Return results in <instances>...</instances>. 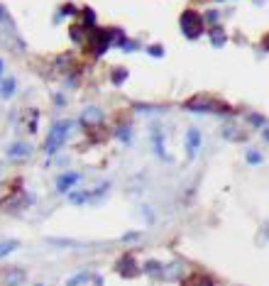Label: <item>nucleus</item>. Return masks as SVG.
Returning <instances> with one entry per match:
<instances>
[{
    "mask_svg": "<svg viewBox=\"0 0 269 286\" xmlns=\"http://www.w3.org/2000/svg\"><path fill=\"white\" fill-rule=\"evenodd\" d=\"M71 127H74V122L71 120H59V122H54V127L49 130V135H47V140H44V152L47 154H54V152H59L61 144L66 142V137H69V132H71Z\"/></svg>",
    "mask_w": 269,
    "mask_h": 286,
    "instance_id": "nucleus-1",
    "label": "nucleus"
},
{
    "mask_svg": "<svg viewBox=\"0 0 269 286\" xmlns=\"http://www.w3.org/2000/svg\"><path fill=\"white\" fill-rule=\"evenodd\" d=\"M181 25V32H183V37L186 39H198L201 34H203V17L198 15V12H193V10H186L183 15H181L179 20Z\"/></svg>",
    "mask_w": 269,
    "mask_h": 286,
    "instance_id": "nucleus-2",
    "label": "nucleus"
},
{
    "mask_svg": "<svg viewBox=\"0 0 269 286\" xmlns=\"http://www.w3.org/2000/svg\"><path fill=\"white\" fill-rule=\"evenodd\" d=\"M186 110H193V113H228V108H220V103L210 100L206 95L186 100Z\"/></svg>",
    "mask_w": 269,
    "mask_h": 286,
    "instance_id": "nucleus-3",
    "label": "nucleus"
},
{
    "mask_svg": "<svg viewBox=\"0 0 269 286\" xmlns=\"http://www.w3.org/2000/svg\"><path fill=\"white\" fill-rule=\"evenodd\" d=\"M115 272H118L122 279H132L140 274V267H137V259L132 255H122V257L115 262Z\"/></svg>",
    "mask_w": 269,
    "mask_h": 286,
    "instance_id": "nucleus-4",
    "label": "nucleus"
},
{
    "mask_svg": "<svg viewBox=\"0 0 269 286\" xmlns=\"http://www.w3.org/2000/svg\"><path fill=\"white\" fill-rule=\"evenodd\" d=\"M90 32H93V27H89L86 22H74V25L69 27V37H71V42H74L76 47H89Z\"/></svg>",
    "mask_w": 269,
    "mask_h": 286,
    "instance_id": "nucleus-5",
    "label": "nucleus"
},
{
    "mask_svg": "<svg viewBox=\"0 0 269 286\" xmlns=\"http://www.w3.org/2000/svg\"><path fill=\"white\" fill-rule=\"evenodd\" d=\"M25 279H27V274L20 267H7V269L0 272V284L2 286H20Z\"/></svg>",
    "mask_w": 269,
    "mask_h": 286,
    "instance_id": "nucleus-6",
    "label": "nucleus"
},
{
    "mask_svg": "<svg viewBox=\"0 0 269 286\" xmlns=\"http://www.w3.org/2000/svg\"><path fill=\"white\" fill-rule=\"evenodd\" d=\"M84 127H95V125H100L103 122V110L100 108H95V105H90V108H86L84 113H81V120H79Z\"/></svg>",
    "mask_w": 269,
    "mask_h": 286,
    "instance_id": "nucleus-7",
    "label": "nucleus"
},
{
    "mask_svg": "<svg viewBox=\"0 0 269 286\" xmlns=\"http://www.w3.org/2000/svg\"><path fill=\"white\" fill-rule=\"evenodd\" d=\"M152 147H154V152H157L162 159H169V154H167V149H164V132H162V125H159V122L152 125Z\"/></svg>",
    "mask_w": 269,
    "mask_h": 286,
    "instance_id": "nucleus-8",
    "label": "nucleus"
},
{
    "mask_svg": "<svg viewBox=\"0 0 269 286\" xmlns=\"http://www.w3.org/2000/svg\"><path fill=\"white\" fill-rule=\"evenodd\" d=\"M198 149H201V132L196 127H188L186 130V152H188V159H193Z\"/></svg>",
    "mask_w": 269,
    "mask_h": 286,
    "instance_id": "nucleus-9",
    "label": "nucleus"
},
{
    "mask_svg": "<svg viewBox=\"0 0 269 286\" xmlns=\"http://www.w3.org/2000/svg\"><path fill=\"white\" fill-rule=\"evenodd\" d=\"M81 181V174L76 172H69V174H61L59 179H57V191H61V193H66V191H71L76 184Z\"/></svg>",
    "mask_w": 269,
    "mask_h": 286,
    "instance_id": "nucleus-10",
    "label": "nucleus"
},
{
    "mask_svg": "<svg viewBox=\"0 0 269 286\" xmlns=\"http://www.w3.org/2000/svg\"><path fill=\"white\" fill-rule=\"evenodd\" d=\"M32 154V147L27 142H12L7 149V157L10 159H27Z\"/></svg>",
    "mask_w": 269,
    "mask_h": 286,
    "instance_id": "nucleus-11",
    "label": "nucleus"
},
{
    "mask_svg": "<svg viewBox=\"0 0 269 286\" xmlns=\"http://www.w3.org/2000/svg\"><path fill=\"white\" fill-rule=\"evenodd\" d=\"M20 120L27 125V132H37V122H39V110L37 108H25L20 113Z\"/></svg>",
    "mask_w": 269,
    "mask_h": 286,
    "instance_id": "nucleus-12",
    "label": "nucleus"
},
{
    "mask_svg": "<svg viewBox=\"0 0 269 286\" xmlns=\"http://www.w3.org/2000/svg\"><path fill=\"white\" fill-rule=\"evenodd\" d=\"M181 286H215V282H213V277H208V274H188L186 279H183V284Z\"/></svg>",
    "mask_w": 269,
    "mask_h": 286,
    "instance_id": "nucleus-13",
    "label": "nucleus"
},
{
    "mask_svg": "<svg viewBox=\"0 0 269 286\" xmlns=\"http://www.w3.org/2000/svg\"><path fill=\"white\" fill-rule=\"evenodd\" d=\"M17 247H20V242H17V240H5V242H0V259L10 257Z\"/></svg>",
    "mask_w": 269,
    "mask_h": 286,
    "instance_id": "nucleus-14",
    "label": "nucleus"
},
{
    "mask_svg": "<svg viewBox=\"0 0 269 286\" xmlns=\"http://www.w3.org/2000/svg\"><path fill=\"white\" fill-rule=\"evenodd\" d=\"M145 272L150 274V277H157V279H164V267H162V262H147V267H145Z\"/></svg>",
    "mask_w": 269,
    "mask_h": 286,
    "instance_id": "nucleus-15",
    "label": "nucleus"
},
{
    "mask_svg": "<svg viewBox=\"0 0 269 286\" xmlns=\"http://www.w3.org/2000/svg\"><path fill=\"white\" fill-rule=\"evenodd\" d=\"M15 86H17V81H15V79H5V81L0 84V95H2V98H12Z\"/></svg>",
    "mask_w": 269,
    "mask_h": 286,
    "instance_id": "nucleus-16",
    "label": "nucleus"
},
{
    "mask_svg": "<svg viewBox=\"0 0 269 286\" xmlns=\"http://www.w3.org/2000/svg\"><path fill=\"white\" fill-rule=\"evenodd\" d=\"M89 198H93V193H90V191H71V193H69V200H71V203H76V205L86 203Z\"/></svg>",
    "mask_w": 269,
    "mask_h": 286,
    "instance_id": "nucleus-17",
    "label": "nucleus"
},
{
    "mask_svg": "<svg viewBox=\"0 0 269 286\" xmlns=\"http://www.w3.org/2000/svg\"><path fill=\"white\" fill-rule=\"evenodd\" d=\"M210 42H213V47H223L225 44V32L218 27V25L210 29Z\"/></svg>",
    "mask_w": 269,
    "mask_h": 286,
    "instance_id": "nucleus-18",
    "label": "nucleus"
},
{
    "mask_svg": "<svg viewBox=\"0 0 269 286\" xmlns=\"http://www.w3.org/2000/svg\"><path fill=\"white\" fill-rule=\"evenodd\" d=\"M64 84H66V88H79V84H81V74H76V69H71V71L64 76Z\"/></svg>",
    "mask_w": 269,
    "mask_h": 286,
    "instance_id": "nucleus-19",
    "label": "nucleus"
},
{
    "mask_svg": "<svg viewBox=\"0 0 269 286\" xmlns=\"http://www.w3.org/2000/svg\"><path fill=\"white\" fill-rule=\"evenodd\" d=\"M86 279H90L89 272H79V274H74V277H69V282H66V286H81Z\"/></svg>",
    "mask_w": 269,
    "mask_h": 286,
    "instance_id": "nucleus-20",
    "label": "nucleus"
},
{
    "mask_svg": "<svg viewBox=\"0 0 269 286\" xmlns=\"http://www.w3.org/2000/svg\"><path fill=\"white\" fill-rule=\"evenodd\" d=\"M110 79H113V84H115V86H122V84L127 81V69H122V66H120V69H115Z\"/></svg>",
    "mask_w": 269,
    "mask_h": 286,
    "instance_id": "nucleus-21",
    "label": "nucleus"
},
{
    "mask_svg": "<svg viewBox=\"0 0 269 286\" xmlns=\"http://www.w3.org/2000/svg\"><path fill=\"white\" fill-rule=\"evenodd\" d=\"M247 162H250V164H257V162H262L260 152H247Z\"/></svg>",
    "mask_w": 269,
    "mask_h": 286,
    "instance_id": "nucleus-22",
    "label": "nucleus"
},
{
    "mask_svg": "<svg viewBox=\"0 0 269 286\" xmlns=\"http://www.w3.org/2000/svg\"><path fill=\"white\" fill-rule=\"evenodd\" d=\"M147 52H150L152 57H164V52H162V47H159V44H152Z\"/></svg>",
    "mask_w": 269,
    "mask_h": 286,
    "instance_id": "nucleus-23",
    "label": "nucleus"
},
{
    "mask_svg": "<svg viewBox=\"0 0 269 286\" xmlns=\"http://www.w3.org/2000/svg\"><path fill=\"white\" fill-rule=\"evenodd\" d=\"M137 237H140V232H127V235H125L127 242H130V240H137Z\"/></svg>",
    "mask_w": 269,
    "mask_h": 286,
    "instance_id": "nucleus-24",
    "label": "nucleus"
},
{
    "mask_svg": "<svg viewBox=\"0 0 269 286\" xmlns=\"http://www.w3.org/2000/svg\"><path fill=\"white\" fill-rule=\"evenodd\" d=\"M90 282H93L90 286H103V279H100V277H90Z\"/></svg>",
    "mask_w": 269,
    "mask_h": 286,
    "instance_id": "nucleus-25",
    "label": "nucleus"
},
{
    "mask_svg": "<svg viewBox=\"0 0 269 286\" xmlns=\"http://www.w3.org/2000/svg\"><path fill=\"white\" fill-rule=\"evenodd\" d=\"M0 22H7V12H5L2 5H0Z\"/></svg>",
    "mask_w": 269,
    "mask_h": 286,
    "instance_id": "nucleus-26",
    "label": "nucleus"
}]
</instances>
